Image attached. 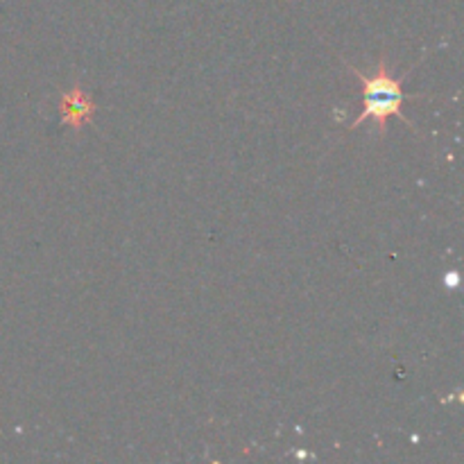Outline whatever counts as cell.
Returning a JSON list of instances; mask_svg holds the SVG:
<instances>
[{
	"instance_id": "1",
	"label": "cell",
	"mask_w": 464,
	"mask_h": 464,
	"mask_svg": "<svg viewBox=\"0 0 464 464\" xmlns=\"http://www.w3.org/2000/svg\"><path fill=\"white\" fill-rule=\"evenodd\" d=\"M344 66H347V71L352 72L353 77H358L362 84V111L349 122V130H356V127H361L362 122L374 121L376 130H379V134L383 136L385 130H388L390 118H399L403 125L415 130L411 118L403 113V104H406L408 100H415V98H408V95L403 93V82L411 77V72L415 71V66H412L406 75L394 77L392 71H390L388 57H385V54H381L374 75H365V72L358 71V68L349 62H344Z\"/></svg>"
},
{
	"instance_id": "2",
	"label": "cell",
	"mask_w": 464,
	"mask_h": 464,
	"mask_svg": "<svg viewBox=\"0 0 464 464\" xmlns=\"http://www.w3.org/2000/svg\"><path fill=\"white\" fill-rule=\"evenodd\" d=\"M59 109H62V122L66 127H72L75 131H80L82 127L89 125L91 118L95 113V102L91 100V95L86 93L82 86H72L71 91L62 93V102H59Z\"/></svg>"
}]
</instances>
